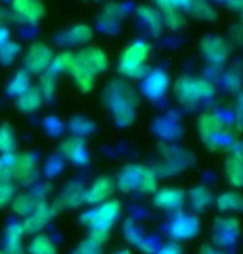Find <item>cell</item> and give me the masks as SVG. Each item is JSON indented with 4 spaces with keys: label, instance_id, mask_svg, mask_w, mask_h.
Masks as SVG:
<instances>
[{
    "label": "cell",
    "instance_id": "cell-44",
    "mask_svg": "<svg viewBox=\"0 0 243 254\" xmlns=\"http://www.w3.org/2000/svg\"><path fill=\"white\" fill-rule=\"evenodd\" d=\"M72 254H100V248L95 246L93 243H90L87 239V241L80 243L79 246L74 249Z\"/></svg>",
    "mask_w": 243,
    "mask_h": 254
},
{
    "label": "cell",
    "instance_id": "cell-22",
    "mask_svg": "<svg viewBox=\"0 0 243 254\" xmlns=\"http://www.w3.org/2000/svg\"><path fill=\"white\" fill-rule=\"evenodd\" d=\"M42 103H44V97H42V93L39 92V88H30L27 90L25 93H22L20 97H17V108L20 110L23 113H33L37 112Z\"/></svg>",
    "mask_w": 243,
    "mask_h": 254
},
{
    "label": "cell",
    "instance_id": "cell-43",
    "mask_svg": "<svg viewBox=\"0 0 243 254\" xmlns=\"http://www.w3.org/2000/svg\"><path fill=\"white\" fill-rule=\"evenodd\" d=\"M108 233H110L108 229H92V233H90V236H88V241L100 248L108 239Z\"/></svg>",
    "mask_w": 243,
    "mask_h": 254
},
{
    "label": "cell",
    "instance_id": "cell-16",
    "mask_svg": "<svg viewBox=\"0 0 243 254\" xmlns=\"http://www.w3.org/2000/svg\"><path fill=\"white\" fill-rule=\"evenodd\" d=\"M185 194L182 190L177 188H163L155 191L154 196V204L157 208L165 209V211H177L183 206Z\"/></svg>",
    "mask_w": 243,
    "mask_h": 254
},
{
    "label": "cell",
    "instance_id": "cell-31",
    "mask_svg": "<svg viewBox=\"0 0 243 254\" xmlns=\"http://www.w3.org/2000/svg\"><path fill=\"white\" fill-rule=\"evenodd\" d=\"M74 62H75V54H72L70 50H64V52H60V54L54 55V60H52L49 71H52V73H55V75L64 73V71L70 70Z\"/></svg>",
    "mask_w": 243,
    "mask_h": 254
},
{
    "label": "cell",
    "instance_id": "cell-24",
    "mask_svg": "<svg viewBox=\"0 0 243 254\" xmlns=\"http://www.w3.org/2000/svg\"><path fill=\"white\" fill-rule=\"evenodd\" d=\"M39 203L35 194L32 193H22V194H13L12 198V209L20 216H28L32 213L33 208Z\"/></svg>",
    "mask_w": 243,
    "mask_h": 254
},
{
    "label": "cell",
    "instance_id": "cell-36",
    "mask_svg": "<svg viewBox=\"0 0 243 254\" xmlns=\"http://www.w3.org/2000/svg\"><path fill=\"white\" fill-rule=\"evenodd\" d=\"M18 52H20V45L15 44V42L8 40L5 45L0 47V64H2V65L13 64V60L17 59Z\"/></svg>",
    "mask_w": 243,
    "mask_h": 254
},
{
    "label": "cell",
    "instance_id": "cell-14",
    "mask_svg": "<svg viewBox=\"0 0 243 254\" xmlns=\"http://www.w3.org/2000/svg\"><path fill=\"white\" fill-rule=\"evenodd\" d=\"M168 90V75L162 70L149 71L144 78V93L152 100H159Z\"/></svg>",
    "mask_w": 243,
    "mask_h": 254
},
{
    "label": "cell",
    "instance_id": "cell-49",
    "mask_svg": "<svg viewBox=\"0 0 243 254\" xmlns=\"http://www.w3.org/2000/svg\"><path fill=\"white\" fill-rule=\"evenodd\" d=\"M225 2H227V5L235 12H240L243 7V0H225Z\"/></svg>",
    "mask_w": 243,
    "mask_h": 254
},
{
    "label": "cell",
    "instance_id": "cell-9",
    "mask_svg": "<svg viewBox=\"0 0 243 254\" xmlns=\"http://www.w3.org/2000/svg\"><path fill=\"white\" fill-rule=\"evenodd\" d=\"M202 78H192V76H180L175 83V97L185 107H193L198 100H202Z\"/></svg>",
    "mask_w": 243,
    "mask_h": 254
},
{
    "label": "cell",
    "instance_id": "cell-30",
    "mask_svg": "<svg viewBox=\"0 0 243 254\" xmlns=\"http://www.w3.org/2000/svg\"><path fill=\"white\" fill-rule=\"evenodd\" d=\"M17 145V138L10 125H0V153L2 155H13Z\"/></svg>",
    "mask_w": 243,
    "mask_h": 254
},
{
    "label": "cell",
    "instance_id": "cell-51",
    "mask_svg": "<svg viewBox=\"0 0 243 254\" xmlns=\"http://www.w3.org/2000/svg\"><path fill=\"white\" fill-rule=\"evenodd\" d=\"M3 20H5V13H3V10L0 8V27L3 25Z\"/></svg>",
    "mask_w": 243,
    "mask_h": 254
},
{
    "label": "cell",
    "instance_id": "cell-45",
    "mask_svg": "<svg viewBox=\"0 0 243 254\" xmlns=\"http://www.w3.org/2000/svg\"><path fill=\"white\" fill-rule=\"evenodd\" d=\"M44 127L49 133H59L60 128H62V123L55 117H49V118H45Z\"/></svg>",
    "mask_w": 243,
    "mask_h": 254
},
{
    "label": "cell",
    "instance_id": "cell-20",
    "mask_svg": "<svg viewBox=\"0 0 243 254\" xmlns=\"http://www.w3.org/2000/svg\"><path fill=\"white\" fill-rule=\"evenodd\" d=\"M69 73L72 75L74 81L77 83V87L82 90V92L88 93V92H92V90H93V87H95V75L92 73V71H88L85 66L80 65L77 60H75L72 64V66H70Z\"/></svg>",
    "mask_w": 243,
    "mask_h": 254
},
{
    "label": "cell",
    "instance_id": "cell-26",
    "mask_svg": "<svg viewBox=\"0 0 243 254\" xmlns=\"http://www.w3.org/2000/svg\"><path fill=\"white\" fill-rule=\"evenodd\" d=\"M140 166H127L122 170L120 176H118V186L125 193H132L133 190H137L138 178H140Z\"/></svg>",
    "mask_w": 243,
    "mask_h": 254
},
{
    "label": "cell",
    "instance_id": "cell-1",
    "mask_svg": "<svg viewBox=\"0 0 243 254\" xmlns=\"http://www.w3.org/2000/svg\"><path fill=\"white\" fill-rule=\"evenodd\" d=\"M105 100L113 118L120 127H128L133 123L138 107V97L132 87H128L122 80H113L107 87Z\"/></svg>",
    "mask_w": 243,
    "mask_h": 254
},
{
    "label": "cell",
    "instance_id": "cell-42",
    "mask_svg": "<svg viewBox=\"0 0 243 254\" xmlns=\"http://www.w3.org/2000/svg\"><path fill=\"white\" fill-rule=\"evenodd\" d=\"M125 234H127L128 241L133 243V244H140L142 241H144L140 229H138L137 224H133V221H127V224H125Z\"/></svg>",
    "mask_w": 243,
    "mask_h": 254
},
{
    "label": "cell",
    "instance_id": "cell-21",
    "mask_svg": "<svg viewBox=\"0 0 243 254\" xmlns=\"http://www.w3.org/2000/svg\"><path fill=\"white\" fill-rule=\"evenodd\" d=\"M137 13H138V17H140V20L149 27L152 35L159 37L162 30H163V18H162L160 10L152 8V7H140Z\"/></svg>",
    "mask_w": 243,
    "mask_h": 254
},
{
    "label": "cell",
    "instance_id": "cell-52",
    "mask_svg": "<svg viewBox=\"0 0 243 254\" xmlns=\"http://www.w3.org/2000/svg\"><path fill=\"white\" fill-rule=\"evenodd\" d=\"M113 254H132L128 249H120V251H117V253H113Z\"/></svg>",
    "mask_w": 243,
    "mask_h": 254
},
{
    "label": "cell",
    "instance_id": "cell-29",
    "mask_svg": "<svg viewBox=\"0 0 243 254\" xmlns=\"http://www.w3.org/2000/svg\"><path fill=\"white\" fill-rule=\"evenodd\" d=\"M242 158H237V156H230L227 160V165H225V173H227V180L230 183L238 188V186L243 185V171H242Z\"/></svg>",
    "mask_w": 243,
    "mask_h": 254
},
{
    "label": "cell",
    "instance_id": "cell-19",
    "mask_svg": "<svg viewBox=\"0 0 243 254\" xmlns=\"http://www.w3.org/2000/svg\"><path fill=\"white\" fill-rule=\"evenodd\" d=\"M215 239L220 244H230L235 241L238 233H240V226L235 218H220L215 221Z\"/></svg>",
    "mask_w": 243,
    "mask_h": 254
},
{
    "label": "cell",
    "instance_id": "cell-50",
    "mask_svg": "<svg viewBox=\"0 0 243 254\" xmlns=\"http://www.w3.org/2000/svg\"><path fill=\"white\" fill-rule=\"evenodd\" d=\"M200 254H223L220 251H217L215 248H212V246H205L202 248V251H200Z\"/></svg>",
    "mask_w": 243,
    "mask_h": 254
},
{
    "label": "cell",
    "instance_id": "cell-28",
    "mask_svg": "<svg viewBox=\"0 0 243 254\" xmlns=\"http://www.w3.org/2000/svg\"><path fill=\"white\" fill-rule=\"evenodd\" d=\"M242 196L237 191H225L217 198V206L218 209L227 213V211H240L242 209Z\"/></svg>",
    "mask_w": 243,
    "mask_h": 254
},
{
    "label": "cell",
    "instance_id": "cell-17",
    "mask_svg": "<svg viewBox=\"0 0 243 254\" xmlns=\"http://www.w3.org/2000/svg\"><path fill=\"white\" fill-rule=\"evenodd\" d=\"M23 231L22 223H10L3 236V254H25L23 249Z\"/></svg>",
    "mask_w": 243,
    "mask_h": 254
},
{
    "label": "cell",
    "instance_id": "cell-46",
    "mask_svg": "<svg viewBox=\"0 0 243 254\" xmlns=\"http://www.w3.org/2000/svg\"><path fill=\"white\" fill-rule=\"evenodd\" d=\"M160 10L168 12V10H178L177 8V0H155Z\"/></svg>",
    "mask_w": 243,
    "mask_h": 254
},
{
    "label": "cell",
    "instance_id": "cell-35",
    "mask_svg": "<svg viewBox=\"0 0 243 254\" xmlns=\"http://www.w3.org/2000/svg\"><path fill=\"white\" fill-rule=\"evenodd\" d=\"M188 12L192 13L193 17L202 18V20H215L217 18V12L213 10V7L207 2V0H198Z\"/></svg>",
    "mask_w": 243,
    "mask_h": 254
},
{
    "label": "cell",
    "instance_id": "cell-13",
    "mask_svg": "<svg viewBox=\"0 0 243 254\" xmlns=\"http://www.w3.org/2000/svg\"><path fill=\"white\" fill-rule=\"evenodd\" d=\"M198 229H200V224L197 218L192 216V214L180 213L178 216L170 223L168 233H170V236L175 239H190V238L197 236Z\"/></svg>",
    "mask_w": 243,
    "mask_h": 254
},
{
    "label": "cell",
    "instance_id": "cell-32",
    "mask_svg": "<svg viewBox=\"0 0 243 254\" xmlns=\"http://www.w3.org/2000/svg\"><path fill=\"white\" fill-rule=\"evenodd\" d=\"M157 173L154 168H142L140 170V178H138V186L137 190L142 191V193H155L157 191Z\"/></svg>",
    "mask_w": 243,
    "mask_h": 254
},
{
    "label": "cell",
    "instance_id": "cell-53",
    "mask_svg": "<svg viewBox=\"0 0 243 254\" xmlns=\"http://www.w3.org/2000/svg\"><path fill=\"white\" fill-rule=\"evenodd\" d=\"M0 254H3V253H0Z\"/></svg>",
    "mask_w": 243,
    "mask_h": 254
},
{
    "label": "cell",
    "instance_id": "cell-7",
    "mask_svg": "<svg viewBox=\"0 0 243 254\" xmlns=\"http://www.w3.org/2000/svg\"><path fill=\"white\" fill-rule=\"evenodd\" d=\"M200 49H202V55L205 57V60L215 65L225 62L232 52L227 38L218 35H207L200 44Z\"/></svg>",
    "mask_w": 243,
    "mask_h": 254
},
{
    "label": "cell",
    "instance_id": "cell-11",
    "mask_svg": "<svg viewBox=\"0 0 243 254\" xmlns=\"http://www.w3.org/2000/svg\"><path fill=\"white\" fill-rule=\"evenodd\" d=\"M75 60L82 66H85L88 71H92L93 75L102 73L108 66L107 54L102 49H97V47H88V49L80 50L79 54L75 55Z\"/></svg>",
    "mask_w": 243,
    "mask_h": 254
},
{
    "label": "cell",
    "instance_id": "cell-23",
    "mask_svg": "<svg viewBox=\"0 0 243 254\" xmlns=\"http://www.w3.org/2000/svg\"><path fill=\"white\" fill-rule=\"evenodd\" d=\"M93 32L87 23H79V25H74L70 30H67L64 35H62L60 40L64 44H74V45H82L87 44V42L92 38Z\"/></svg>",
    "mask_w": 243,
    "mask_h": 254
},
{
    "label": "cell",
    "instance_id": "cell-10",
    "mask_svg": "<svg viewBox=\"0 0 243 254\" xmlns=\"http://www.w3.org/2000/svg\"><path fill=\"white\" fill-rule=\"evenodd\" d=\"M55 214V209L45 203V201H39L37 206L28 216H25L22 223V228L25 233H39L42 231L47 224L52 221Z\"/></svg>",
    "mask_w": 243,
    "mask_h": 254
},
{
    "label": "cell",
    "instance_id": "cell-34",
    "mask_svg": "<svg viewBox=\"0 0 243 254\" xmlns=\"http://www.w3.org/2000/svg\"><path fill=\"white\" fill-rule=\"evenodd\" d=\"M39 92L42 93L44 100H52L57 92V75L47 70L45 73L40 75V87Z\"/></svg>",
    "mask_w": 243,
    "mask_h": 254
},
{
    "label": "cell",
    "instance_id": "cell-12",
    "mask_svg": "<svg viewBox=\"0 0 243 254\" xmlns=\"http://www.w3.org/2000/svg\"><path fill=\"white\" fill-rule=\"evenodd\" d=\"M115 191V181L108 176H98L93 180V183L88 186V190L85 191L83 201L90 204H100L103 201L110 199V196Z\"/></svg>",
    "mask_w": 243,
    "mask_h": 254
},
{
    "label": "cell",
    "instance_id": "cell-18",
    "mask_svg": "<svg viewBox=\"0 0 243 254\" xmlns=\"http://www.w3.org/2000/svg\"><path fill=\"white\" fill-rule=\"evenodd\" d=\"M83 194L85 190L80 183H70L67 188L62 191L60 196L55 201V208L59 209H69V208H77L83 203Z\"/></svg>",
    "mask_w": 243,
    "mask_h": 254
},
{
    "label": "cell",
    "instance_id": "cell-25",
    "mask_svg": "<svg viewBox=\"0 0 243 254\" xmlns=\"http://www.w3.org/2000/svg\"><path fill=\"white\" fill-rule=\"evenodd\" d=\"M32 88V76L25 70H18L15 75L12 76V80L8 81V93L13 97H20L22 93H25L27 90Z\"/></svg>",
    "mask_w": 243,
    "mask_h": 254
},
{
    "label": "cell",
    "instance_id": "cell-41",
    "mask_svg": "<svg viewBox=\"0 0 243 254\" xmlns=\"http://www.w3.org/2000/svg\"><path fill=\"white\" fill-rule=\"evenodd\" d=\"M13 194H15V188H13L10 181L8 183H0V208L5 206L7 203H10Z\"/></svg>",
    "mask_w": 243,
    "mask_h": 254
},
{
    "label": "cell",
    "instance_id": "cell-40",
    "mask_svg": "<svg viewBox=\"0 0 243 254\" xmlns=\"http://www.w3.org/2000/svg\"><path fill=\"white\" fill-rule=\"evenodd\" d=\"M13 155H2L0 156V183H8L10 178V166H12Z\"/></svg>",
    "mask_w": 243,
    "mask_h": 254
},
{
    "label": "cell",
    "instance_id": "cell-39",
    "mask_svg": "<svg viewBox=\"0 0 243 254\" xmlns=\"http://www.w3.org/2000/svg\"><path fill=\"white\" fill-rule=\"evenodd\" d=\"M70 128L77 133V135H87L93 130V125L92 122H88V120H85L82 117H75L72 120V123H70Z\"/></svg>",
    "mask_w": 243,
    "mask_h": 254
},
{
    "label": "cell",
    "instance_id": "cell-8",
    "mask_svg": "<svg viewBox=\"0 0 243 254\" xmlns=\"http://www.w3.org/2000/svg\"><path fill=\"white\" fill-rule=\"evenodd\" d=\"M37 176V161L32 155H13L10 166V178L20 185H32Z\"/></svg>",
    "mask_w": 243,
    "mask_h": 254
},
{
    "label": "cell",
    "instance_id": "cell-15",
    "mask_svg": "<svg viewBox=\"0 0 243 254\" xmlns=\"http://www.w3.org/2000/svg\"><path fill=\"white\" fill-rule=\"evenodd\" d=\"M60 151L67 160H70L74 165H87L88 163V153H87V146H85L83 138L80 136H74L65 140L60 145Z\"/></svg>",
    "mask_w": 243,
    "mask_h": 254
},
{
    "label": "cell",
    "instance_id": "cell-37",
    "mask_svg": "<svg viewBox=\"0 0 243 254\" xmlns=\"http://www.w3.org/2000/svg\"><path fill=\"white\" fill-rule=\"evenodd\" d=\"M122 17V7L118 3H108V5L103 8V13L100 17V23L102 25H113L120 20Z\"/></svg>",
    "mask_w": 243,
    "mask_h": 254
},
{
    "label": "cell",
    "instance_id": "cell-33",
    "mask_svg": "<svg viewBox=\"0 0 243 254\" xmlns=\"http://www.w3.org/2000/svg\"><path fill=\"white\" fill-rule=\"evenodd\" d=\"M210 203H212V193L207 188L198 186V188L190 191V204L197 211H203L205 208H208Z\"/></svg>",
    "mask_w": 243,
    "mask_h": 254
},
{
    "label": "cell",
    "instance_id": "cell-6",
    "mask_svg": "<svg viewBox=\"0 0 243 254\" xmlns=\"http://www.w3.org/2000/svg\"><path fill=\"white\" fill-rule=\"evenodd\" d=\"M12 13L22 23L37 25L45 13L42 0H12Z\"/></svg>",
    "mask_w": 243,
    "mask_h": 254
},
{
    "label": "cell",
    "instance_id": "cell-3",
    "mask_svg": "<svg viewBox=\"0 0 243 254\" xmlns=\"http://www.w3.org/2000/svg\"><path fill=\"white\" fill-rule=\"evenodd\" d=\"M122 204L117 199H107L100 203L97 208L88 209L80 216V221L85 226H90L92 229H108L110 231L112 224L120 216Z\"/></svg>",
    "mask_w": 243,
    "mask_h": 254
},
{
    "label": "cell",
    "instance_id": "cell-2",
    "mask_svg": "<svg viewBox=\"0 0 243 254\" xmlns=\"http://www.w3.org/2000/svg\"><path fill=\"white\" fill-rule=\"evenodd\" d=\"M152 47L145 40H135L123 50L118 62V70L128 78H145L150 71L147 60L150 57Z\"/></svg>",
    "mask_w": 243,
    "mask_h": 254
},
{
    "label": "cell",
    "instance_id": "cell-38",
    "mask_svg": "<svg viewBox=\"0 0 243 254\" xmlns=\"http://www.w3.org/2000/svg\"><path fill=\"white\" fill-rule=\"evenodd\" d=\"M163 25L168 27L170 30H178L185 25V17L182 15L180 10H168V12H163Z\"/></svg>",
    "mask_w": 243,
    "mask_h": 254
},
{
    "label": "cell",
    "instance_id": "cell-48",
    "mask_svg": "<svg viewBox=\"0 0 243 254\" xmlns=\"http://www.w3.org/2000/svg\"><path fill=\"white\" fill-rule=\"evenodd\" d=\"M8 37H10V32H8V28L7 27H0V47L2 45H5L7 42H8Z\"/></svg>",
    "mask_w": 243,
    "mask_h": 254
},
{
    "label": "cell",
    "instance_id": "cell-5",
    "mask_svg": "<svg viewBox=\"0 0 243 254\" xmlns=\"http://www.w3.org/2000/svg\"><path fill=\"white\" fill-rule=\"evenodd\" d=\"M52 60H54V52L49 45L37 42L32 44L23 57V70L30 75H42L50 68Z\"/></svg>",
    "mask_w": 243,
    "mask_h": 254
},
{
    "label": "cell",
    "instance_id": "cell-47",
    "mask_svg": "<svg viewBox=\"0 0 243 254\" xmlns=\"http://www.w3.org/2000/svg\"><path fill=\"white\" fill-rule=\"evenodd\" d=\"M155 254H182V249L177 244H166V246L157 249Z\"/></svg>",
    "mask_w": 243,
    "mask_h": 254
},
{
    "label": "cell",
    "instance_id": "cell-27",
    "mask_svg": "<svg viewBox=\"0 0 243 254\" xmlns=\"http://www.w3.org/2000/svg\"><path fill=\"white\" fill-rule=\"evenodd\" d=\"M28 253L30 254H59L57 253V244L45 234H37L32 238L28 244Z\"/></svg>",
    "mask_w": 243,
    "mask_h": 254
},
{
    "label": "cell",
    "instance_id": "cell-4",
    "mask_svg": "<svg viewBox=\"0 0 243 254\" xmlns=\"http://www.w3.org/2000/svg\"><path fill=\"white\" fill-rule=\"evenodd\" d=\"M198 133L210 148H217L228 141V133L225 130V122L215 113H205L198 118Z\"/></svg>",
    "mask_w": 243,
    "mask_h": 254
}]
</instances>
